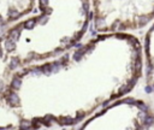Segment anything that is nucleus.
<instances>
[{
  "mask_svg": "<svg viewBox=\"0 0 154 130\" xmlns=\"http://www.w3.org/2000/svg\"><path fill=\"white\" fill-rule=\"evenodd\" d=\"M8 103L11 105H19V98L16 93H11L8 95Z\"/></svg>",
  "mask_w": 154,
  "mask_h": 130,
  "instance_id": "f257e3e1",
  "label": "nucleus"
},
{
  "mask_svg": "<svg viewBox=\"0 0 154 130\" xmlns=\"http://www.w3.org/2000/svg\"><path fill=\"white\" fill-rule=\"evenodd\" d=\"M18 36H19V30L18 29H14L10 33V40H12L13 42H16L18 40Z\"/></svg>",
  "mask_w": 154,
  "mask_h": 130,
  "instance_id": "f03ea898",
  "label": "nucleus"
},
{
  "mask_svg": "<svg viewBox=\"0 0 154 130\" xmlns=\"http://www.w3.org/2000/svg\"><path fill=\"white\" fill-rule=\"evenodd\" d=\"M20 84H22V81L19 80V77H14L11 86H12L13 89H19V88H20Z\"/></svg>",
  "mask_w": 154,
  "mask_h": 130,
  "instance_id": "7ed1b4c3",
  "label": "nucleus"
},
{
  "mask_svg": "<svg viewBox=\"0 0 154 130\" xmlns=\"http://www.w3.org/2000/svg\"><path fill=\"white\" fill-rule=\"evenodd\" d=\"M5 48H6L7 51H12V49L14 48V42H13L12 40H6V41H5Z\"/></svg>",
  "mask_w": 154,
  "mask_h": 130,
  "instance_id": "20e7f679",
  "label": "nucleus"
},
{
  "mask_svg": "<svg viewBox=\"0 0 154 130\" xmlns=\"http://www.w3.org/2000/svg\"><path fill=\"white\" fill-rule=\"evenodd\" d=\"M60 122H61V124H66V125L74 124V119L70 118V117H61L60 118Z\"/></svg>",
  "mask_w": 154,
  "mask_h": 130,
  "instance_id": "39448f33",
  "label": "nucleus"
},
{
  "mask_svg": "<svg viewBox=\"0 0 154 130\" xmlns=\"http://www.w3.org/2000/svg\"><path fill=\"white\" fill-rule=\"evenodd\" d=\"M153 122H154V118H153V116H147L143 123H145V124H146L147 127H149V125H152V124H153Z\"/></svg>",
  "mask_w": 154,
  "mask_h": 130,
  "instance_id": "423d86ee",
  "label": "nucleus"
},
{
  "mask_svg": "<svg viewBox=\"0 0 154 130\" xmlns=\"http://www.w3.org/2000/svg\"><path fill=\"white\" fill-rule=\"evenodd\" d=\"M35 23H36V21L35 19H29V21H27L25 22V28H28V29H31L34 25H35Z\"/></svg>",
  "mask_w": 154,
  "mask_h": 130,
  "instance_id": "0eeeda50",
  "label": "nucleus"
},
{
  "mask_svg": "<svg viewBox=\"0 0 154 130\" xmlns=\"http://www.w3.org/2000/svg\"><path fill=\"white\" fill-rule=\"evenodd\" d=\"M105 25H106V22H105L104 18H98V19H96V27H99V28H104Z\"/></svg>",
  "mask_w": 154,
  "mask_h": 130,
  "instance_id": "6e6552de",
  "label": "nucleus"
},
{
  "mask_svg": "<svg viewBox=\"0 0 154 130\" xmlns=\"http://www.w3.org/2000/svg\"><path fill=\"white\" fill-rule=\"evenodd\" d=\"M149 21V17H147V16H142V17H140V25H145L147 22Z\"/></svg>",
  "mask_w": 154,
  "mask_h": 130,
  "instance_id": "1a4fd4ad",
  "label": "nucleus"
},
{
  "mask_svg": "<svg viewBox=\"0 0 154 130\" xmlns=\"http://www.w3.org/2000/svg\"><path fill=\"white\" fill-rule=\"evenodd\" d=\"M59 69H60L59 63H54V64H52V65H51V71H52V72H57Z\"/></svg>",
  "mask_w": 154,
  "mask_h": 130,
  "instance_id": "9d476101",
  "label": "nucleus"
},
{
  "mask_svg": "<svg viewBox=\"0 0 154 130\" xmlns=\"http://www.w3.org/2000/svg\"><path fill=\"white\" fill-rule=\"evenodd\" d=\"M83 53H84V51H83V49H80V51H77V52L75 53V59H76V60H80V58L83 55Z\"/></svg>",
  "mask_w": 154,
  "mask_h": 130,
  "instance_id": "9b49d317",
  "label": "nucleus"
},
{
  "mask_svg": "<svg viewBox=\"0 0 154 130\" xmlns=\"http://www.w3.org/2000/svg\"><path fill=\"white\" fill-rule=\"evenodd\" d=\"M146 117H147V113H146V111H142V112H140V115H139V119H141L142 122H145Z\"/></svg>",
  "mask_w": 154,
  "mask_h": 130,
  "instance_id": "f8f14e48",
  "label": "nucleus"
},
{
  "mask_svg": "<svg viewBox=\"0 0 154 130\" xmlns=\"http://www.w3.org/2000/svg\"><path fill=\"white\" fill-rule=\"evenodd\" d=\"M17 65H18V58L12 59V62H11V69H14Z\"/></svg>",
  "mask_w": 154,
  "mask_h": 130,
  "instance_id": "ddd939ff",
  "label": "nucleus"
},
{
  "mask_svg": "<svg viewBox=\"0 0 154 130\" xmlns=\"http://www.w3.org/2000/svg\"><path fill=\"white\" fill-rule=\"evenodd\" d=\"M29 127H30V123H29V122H27V121L22 122V124H20V128H22V129H28Z\"/></svg>",
  "mask_w": 154,
  "mask_h": 130,
  "instance_id": "4468645a",
  "label": "nucleus"
},
{
  "mask_svg": "<svg viewBox=\"0 0 154 130\" xmlns=\"http://www.w3.org/2000/svg\"><path fill=\"white\" fill-rule=\"evenodd\" d=\"M42 71H43V74H49V72H52V71H51V65H46L45 68H42Z\"/></svg>",
  "mask_w": 154,
  "mask_h": 130,
  "instance_id": "2eb2a0df",
  "label": "nucleus"
},
{
  "mask_svg": "<svg viewBox=\"0 0 154 130\" xmlns=\"http://www.w3.org/2000/svg\"><path fill=\"white\" fill-rule=\"evenodd\" d=\"M140 70H141V62L137 60V62H136V72H139Z\"/></svg>",
  "mask_w": 154,
  "mask_h": 130,
  "instance_id": "dca6fc26",
  "label": "nucleus"
},
{
  "mask_svg": "<svg viewBox=\"0 0 154 130\" xmlns=\"http://www.w3.org/2000/svg\"><path fill=\"white\" fill-rule=\"evenodd\" d=\"M137 105H139V107H140L141 110H143V111H147V106H146V105H143L142 103H139Z\"/></svg>",
  "mask_w": 154,
  "mask_h": 130,
  "instance_id": "f3484780",
  "label": "nucleus"
},
{
  "mask_svg": "<svg viewBox=\"0 0 154 130\" xmlns=\"http://www.w3.org/2000/svg\"><path fill=\"white\" fill-rule=\"evenodd\" d=\"M145 90H146L147 93H151V92L153 90V88H152V87H149V86H147V87L145 88Z\"/></svg>",
  "mask_w": 154,
  "mask_h": 130,
  "instance_id": "a211bd4d",
  "label": "nucleus"
},
{
  "mask_svg": "<svg viewBox=\"0 0 154 130\" xmlns=\"http://www.w3.org/2000/svg\"><path fill=\"white\" fill-rule=\"evenodd\" d=\"M41 4H43V5L46 6V5L48 4V0H41Z\"/></svg>",
  "mask_w": 154,
  "mask_h": 130,
  "instance_id": "6ab92c4d",
  "label": "nucleus"
},
{
  "mask_svg": "<svg viewBox=\"0 0 154 130\" xmlns=\"http://www.w3.org/2000/svg\"><path fill=\"white\" fill-rule=\"evenodd\" d=\"M0 130H5V129H4V128H0Z\"/></svg>",
  "mask_w": 154,
  "mask_h": 130,
  "instance_id": "aec40b11",
  "label": "nucleus"
},
{
  "mask_svg": "<svg viewBox=\"0 0 154 130\" xmlns=\"http://www.w3.org/2000/svg\"><path fill=\"white\" fill-rule=\"evenodd\" d=\"M0 57H1V51H0Z\"/></svg>",
  "mask_w": 154,
  "mask_h": 130,
  "instance_id": "412c9836",
  "label": "nucleus"
}]
</instances>
